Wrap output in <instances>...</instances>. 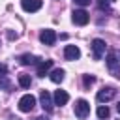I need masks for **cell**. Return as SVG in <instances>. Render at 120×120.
I'll return each mask as SVG.
<instances>
[{
  "mask_svg": "<svg viewBox=\"0 0 120 120\" xmlns=\"http://www.w3.org/2000/svg\"><path fill=\"white\" fill-rule=\"evenodd\" d=\"M51 66H52V60H41L38 64V75L39 77H45V73L51 69Z\"/></svg>",
  "mask_w": 120,
  "mask_h": 120,
  "instance_id": "7c38bea8",
  "label": "cell"
},
{
  "mask_svg": "<svg viewBox=\"0 0 120 120\" xmlns=\"http://www.w3.org/2000/svg\"><path fill=\"white\" fill-rule=\"evenodd\" d=\"M109 114H111V112H109V107H107V105H99V107H98V118L103 120V118H109Z\"/></svg>",
  "mask_w": 120,
  "mask_h": 120,
  "instance_id": "2e32d148",
  "label": "cell"
},
{
  "mask_svg": "<svg viewBox=\"0 0 120 120\" xmlns=\"http://www.w3.org/2000/svg\"><path fill=\"white\" fill-rule=\"evenodd\" d=\"M64 56H66V60H77V58L81 56V51H79L77 45H66Z\"/></svg>",
  "mask_w": 120,
  "mask_h": 120,
  "instance_id": "9c48e42d",
  "label": "cell"
},
{
  "mask_svg": "<svg viewBox=\"0 0 120 120\" xmlns=\"http://www.w3.org/2000/svg\"><path fill=\"white\" fill-rule=\"evenodd\" d=\"M39 39H41V43H45V45H52V43L56 41V34H54V30L45 28V30H41Z\"/></svg>",
  "mask_w": 120,
  "mask_h": 120,
  "instance_id": "ba28073f",
  "label": "cell"
},
{
  "mask_svg": "<svg viewBox=\"0 0 120 120\" xmlns=\"http://www.w3.org/2000/svg\"><path fill=\"white\" fill-rule=\"evenodd\" d=\"M90 47H92V52H94V60H99L105 52V41L103 39H94Z\"/></svg>",
  "mask_w": 120,
  "mask_h": 120,
  "instance_id": "52a82bcc",
  "label": "cell"
},
{
  "mask_svg": "<svg viewBox=\"0 0 120 120\" xmlns=\"http://www.w3.org/2000/svg\"><path fill=\"white\" fill-rule=\"evenodd\" d=\"M39 101H41V107L45 112H52V98L47 90H41L39 92Z\"/></svg>",
  "mask_w": 120,
  "mask_h": 120,
  "instance_id": "8992f818",
  "label": "cell"
},
{
  "mask_svg": "<svg viewBox=\"0 0 120 120\" xmlns=\"http://www.w3.org/2000/svg\"><path fill=\"white\" fill-rule=\"evenodd\" d=\"M41 8V0H22V9L28 13H34Z\"/></svg>",
  "mask_w": 120,
  "mask_h": 120,
  "instance_id": "8fae6325",
  "label": "cell"
},
{
  "mask_svg": "<svg viewBox=\"0 0 120 120\" xmlns=\"http://www.w3.org/2000/svg\"><path fill=\"white\" fill-rule=\"evenodd\" d=\"M19 62L22 66H32V64H38V58L32 56V54H21L19 56Z\"/></svg>",
  "mask_w": 120,
  "mask_h": 120,
  "instance_id": "5bb4252c",
  "label": "cell"
},
{
  "mask_svg": "<svg viewBox=\"0 0 120 120\" xmlns=\"http://www.w3.org/2000/svg\"><path fill=\"white\" fill-rule=\"evenodd\" d=\"M114 94H116V90H114L112 86H103V88L98 92V101H99V103H107V101H111V99L114 98Z\"/></svg>",
  "mask_w": 120,
  "mask_h": 120,
  "instance_id": "5b68a950",
  "label": "cell"
},
{
  "mask_svg": "<svg viewBox=\"0 0 120 120\" xmlns=\"http://www.w3.org/2000/svg\"><path fill=\"white\" fill-rule=\"evenodd\" d=\"M64 75H66V71L58 68V69H52L49 77H51V81H52V82H62V81H64Z\"/></svg>",
  "mask_w": 120,
  "mask_h": 120,
  "instance_id": "4fadbf2b",
  "label": "cell"
},
{
  "mask_svg": "<svg viewBox=\"0 0 120 120\" xmlns=\"http://www.w3.org/2000/svg\"><path fill=\"white\" fill-rule=\"evenodd\" d=\"M116 111H118V114H120V101H118V105H116Z\"/></svg>",
  "mask_w": 120,
  "mask_h": 120,
  "instance_id": "7402d4cb",
  "label": "cell"
},
{
  "mask_svg": "<svg viewBox=\"0 0 120 120\" xmlns=\"http://www.w3.org/2000/svg\"><path fill=\"white\" fill-rule=\"evenodd\" d=\"M88 114H90V103L86 99H77L75 101V116L84 120Z\"/></svg>",
  "mask_w": 120,
  "mask_h": 120,
  "instance_id": "7a4b0ae2",
  "label": "cell"
},
{
  "mask_svg": "<svg viewBox=\"0 0 120 120\" xmlns=\"http://www.w3.org/2000/svg\"><path fill=\"white\" fill-rule=\"evenodd\" d=\"M6 71H8V69H6V66H4V64H0V73H6Z\"/></svg>",
  "mask_w": 120,
  "mask_h": 120,
  "instance_id": "ffe728a7",
  "label": "cell"
},
{
  "mask_svg": "<svg viewBox=\"0 0 120 120\" xmlns=\"http://www.w3.org/2000/svg\"><path fill=\"white\" fill-rule=\"evenodd\" d=\"M73 2H75V4H79V6H88L92 0H73Z\"/></svg>",
  "mask_w": 120,
  "mask_h": 120,
  "instance_id": "ac0fdd59",
  "label": "cell"
},
{
  "mask_svg": "<svg viewBox=\"0 0 120 120\" xmlns=\"http://www.w3.org/2000/svg\"><path fill=\"white\" fill-rule=\"evenodd\" d=\"M52 99H54V105H66L68 99H69V94L66 90H56L52 94Z\"/></svg>",
  "mask_w": 120,
  "mask_h": 120,
  "instance_id": "30bf717a",
  "label": "cell"
},
{
  "mask_svg": "<svg viewBox=\"0 0 120 120\" xmlns=\"http://www.w3.org/2000/svg\"><path fill=\"white\" fill-rule=\"evenodd\" d=\"M107 68H109V71H111L112 77L120 79V60H118L116 52H109V56H107Z\"/></svg>",
  "mask_w": 120,
  "mask_h": 120,
  "instance_id": "6da1fadb",
  "label": "cell"
},
{
  "mask_svg": "<svg viewBox=\"0 0 120 120\" xmlns=\"http://www.w3.org/2000/svg\"><path fill=\"white\" fill-rule=\"evenodd\" d=\"M82 82H84V88H90V86L96 82V77H94V75H84V77H82Z\"/></svg>",
  "mask_w": 120,
  "mask_h": 120,
  "instance_id": "e0dca14e",
  "label": "cell"
},
{
  "mask_svg": "<svg viewBox=\"0 0 120 120\" xmlns=\"http://www.w3.org/2000/svg\"><path fill=\"white\" fill-rule=\"evenodd\" d=\"M0 86H8V79L6 77H0Z\"/></svg>",
  "mask_w": 120,
  "mask_h": 120,
  "instance_id": "d6986e66",
  "label": "cell"
},
{
  "mask_svg": "<svg viewBox=\"0 0 120 120\" xmlns=\"http://www.w3.org/2000/svg\"><path fill=\"white\" fill-rule=\"evenodd\" d=\"M19 84H21L22 88H30V84H32V79H30V75H26V73H21V75H19Z\"/></svg>",
  "mask_w": 120,
  "mask_h": 120,
  "instance_id": "9a60e30c",
  "label": "cell"
},
{
  "mask_svg": "<svg viewBox=\"0 0 120 120\" xmlns=\"http://www.w3.org/2000/svg\"><path fill=\"white\" fill-rule=\"evenodd\" d=\"M34 107H36V98H34L32 94H26V96H22V98L19 99V109H21L22 112H30Z\"/></svg>",
  "mask_w": 120,
  "mask_h": 120,
  "instance_id": "3957f363",
  "label": "cell"
},
{
  "mask_svg": "<svg viewBox=\"0 0 120 120\" xmlns=\"http://www.w3.org/2000/svg\"><path fill=\"white\" fill-rule=\"evenodd\" d=\"M71 21H73L75 24H79V26H84V24H88L90 15H88L84 9H75L73 15H71Z\"/></svg>",
  "mask_w": 120,
  "mask_h": 120,
  "instance_id": "277c9868",
  "label": "cell"
},
{
  "mask_svg": "<svg viewBox=\"0 0 120 120\" xmlns=\"http://www.w3.org/2000/svg\"><path fill=\"white\" fill-rule=\"evenodd\" d=\"M103 2H107V4H111V2H114V0H103Z\"/></svg>",
  "mask_w": 120,
  "mask_h": 120,
  "instance_id": "603a6c76",
  "label": "cell"
},
{
  "mask_svg": "<svg viewBox=\"0 0 120 120\" xmlns=\"http://www.w3.org/2000/svg\"><path fill=\"white\" fill-rule=\"evenodd\" d=\"M34 120H47L45 116H38V118H34Z\"/></svg>",
  "mask_w": 120,
  "mask_h": 120,
  "instance_id": "44dd1931",
  "label": "cell"
}]
</instances>
